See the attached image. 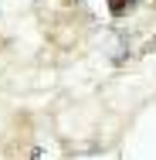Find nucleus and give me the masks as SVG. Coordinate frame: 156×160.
Wrapping results in <instances>:
<instances>
[{
	"instance_id": "f257e3e1",
	"label": "nucleus",
	"mask_w": 156,
	"mask_h": 160,
	"mask_svg": "<svg viewBox=\"0 0 156 160\" xmlns=\"http://www.w3.org/2000/svg\"><path fill=\"white\" fill-rule=\"evenodd\" d=\"M136 7V0H109V10L116 14V17H122V14H129Z\"/></svg>"
},
{
	"instance_id": "f03ea898",
	"label": "nucleus",
	"mask_w": 156,
	"mask_h": 160,
	"mask_svg": "<svg viewBox=\"0 0 156 160\" xmlns=\"http://www.w3.org/2000/svg\"><path fill=\"white\" fill-rule=\"evenodd\" d=\"M34 160H41V157H34Z\"/></svg>"
}]
</instances>
